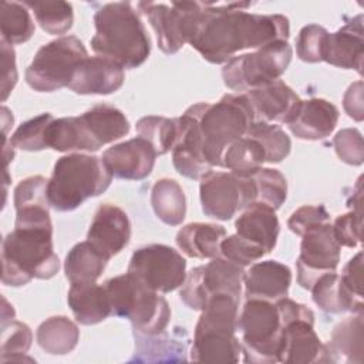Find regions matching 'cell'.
I'll return each mask as SVG.
<instances>
[{
	"label": "cell",
	"mask_w": 364,
	"mask_h": 364,
	"mask_svg": "<svg viewBox=\"0 0 364 364\" xmlns=\"http://www.w3.org/2000/svg\"><path fill=\"white\" fill-rule=\"evenodd\" d=\"M226 237L223 226L216 223H188L176 233L178 247L189 257L213 259L220 255V243Z\"/></svg>",
	"instance_id": "29"
},
{
	"label": "cell",
	"mask_w": 364,
	"mask_h": 364,
	"mask_svg": "<svg viewBox=\"0 0 364 364\" xmlns=\"http://www.w3.org/2000/svg\"><path fill=\"white\" fill-rule=\"evenodd\" d=\"M33 334L27 324L10 320L1 324V361H21L31 347Z\"/></svg>",
	"instance_id": "40"
},
{
	"label": "cell",
	"mask_w": 364,
	"mask_h": 364,
	"mask_svg": "<svg viewBox=\"0 0 364 364\" xmlns=\"http://www.w3.org/2000/svg\"><path fill=\"white\" fill-rule=\"evenodd\" d=\"M67 301L75 320L84 326L101 323L112 314L104 284L95 282L71 283Z\"/></svg>",
	"instance_id": "27"
},
{
	"label": "cell",
	"mask_w": 364,
	"mask_h": 364,
	"mask_svg": "<svg viewBox=\"0 0 364 364\" xmlns=\"http://www.w3.org/2000/svg\"><path fill=\"white\" fill-rule=\"evenodd\" d=\"M151 205L155 215L166 225L178 226L186 215V198L182 186L171 178L158 179L151 191Z\"/></svg>",
	"instance_id": "32"
},
{
	"label": "cell",
	"mask_w": 364,
	"mask_h": 364,
	"mask_svg": "<svg viewBox=\"0 0 364 364\" xmlns=\"http://www.w3.org/2000/svg\"><path fill=\"white\" fill-rule=\"evenodd\" d=\"M246 136L256 139L264 149L266 162L277 164L282 162L291 149V141L289 135L276 124L255 121Z\"/></svg>",
	"instance_id": "38"
},
{
	"label": "cell",
	"mask_w": 364,
	"mask_h": 364,
	"mask_svg": "<svg viewBox=\"0 0 364 364\" xmlns=\"http://www.w3.org/2000/svg\"><path fill=\"white\" fill-rule=\"evenodd\" d=\"M1 262L6 286H24L34 277L51 279L60 269L53 228H14L3 239Z\"/></svg>",
	"instance_id": "4"
},
{
	"label": "cell",
	"mask_w": 364,
	"mask_h": 364,
	"mask_svg": "<svg viewBox=\"0 0 364 364\" xmlns=\"http://www.w3.org/2000/svg\"><path fill=\"white\" fill-rule=\"evenodd\" d=\"M80 148L78 151H98L129 132V121L114 105L97 104L84 114L75 117Z\"/></svg>",
	"instance_id": "17"
},
{
	"label": "cell",
	"mask_w": 364,
	"mask_h": 364,
	"mask_svg": "<svg viewBox=\"0 0 364 364\" xmlns=\"http://www.w3.org/2000/svg\"><path fill=\"white\" fill-rule=\"evenodd\" d=\"M283 320L274 301L247 299L237 320L242 334V353L246 363H280Z\"/></svg>",
	"instance_id": "8"
},
{
	"label": "cell",
	"mask_w": 364,
	"mask_h": 364,
	"mask_svg": "<svg viewBox=\"0 0 364 364\" xmlns=\"http://www.w3.org/2000/svg\"><path fill=\"white\" fill-rule=\"evenodd\" d=\"M88 57L75 36L58 37L38 48L26 70L27 84L38 92H53L68 87L75 67Z\"/></svg>",
	"instance_id": "10"
},
{
	"label": "cell",
	"mask_w": 364,
	"mask_h": 364,
	"mask_svg": "<svg viewBox=\"0 0 364 364\" xmlns=\"http://www.w3.org/2000/svg\"><path fill=\"white\" fill-rule=\"evenodd\" d=\"M343 107L350 118H353L357 122L363 121L364 111H363V81L361 80L353 82L347 88L343 98Z\"/></svg>",
	"instance_id": "49"
},
{
	"label": "cell",
	"mask_w": 364,
	"mask_h": 364,
	"mask_svg": "<svg viewBox=\"0 0 364 364\" xmlns=\"http://www.w3.org/2000/svg\"><path fill=\"white\" fill-rule=\"evenodd\" d=\"M223 168L239 176H252L266 162L263 146L250 136L233 141L223 152Z\"/></svg>",
	"instance_id": "34"
},
{
	"label": "cell",
	"mask_w": 364,
	"mask_h": 364,
	"mask_svg": "<svg viewBox=\"0 0 364 364\" xmlns=\"http://www.w3.org/2000/svg\"><path fill=\"white\" fill-rule=\"evenodd\" d=\"M252 3H199L188 43L209 63L223 64L246 48H260L287 40L289 18L283 14H255Z\"/></svg>",
	"instance_id": "1"
},
{
	"label": "cell",
	"mask_w": 364,
	"mask_h": 364,
	"mask_svg": "<svg viewBox=\"0 0 364 364\" xmlns=\"http://www.w3.org/2000/svg\"><path fill=\"white\" fill-rule=\"evenodd\" d=\"M364 58V31L363 16H355L351 21L344 24L336 33L328 34L327 50L324 61L328 64L363 73Z\"/></svg>",
	"instance_id": "23"
},
{
	"label": "cell",
	"mask_w": 364,
	"mask_h": 364,
	"mask_svg": "<svg viewBox=\"0 0 364 364\" xmlns=\"http://www.w3.org/2000/svg\"><path fill=\"white\" fill-rule=\"evenodd\" d=\"M1 40L9 44H21L34 34V21L26 4L16 1H1L0 4Z\"/></svg>",
	"instance_id": "35"
},
{
	"label": "cell",
	"mask_w": 364,
	"mask_h": 364,
	"mask_svg": "<svg viewBox=\"0 0 364 364\" xmlns=\"http://www.w3.org/2000/svg\"><path fill=\"white\" fill-rule=\"evenodd\" d=\"M108 259H105L88 240L77 243L64 262L65 277L70 283L97 282L102 274Z\"/></svg>",
	"instance_id": "33"
},
{
	"label": "cell",
	"mask_w": 364,
	"mask_h": 364,
	"mask_svg": "<svg viewBox=\"0 0 364 364\" xmlns=\"http://www.w3.org/2000/svg\"><path fill=\"white\" fill-rule=\"evenodd\" d=\"M138 9L149 20L156 34L158 47L165 54H175L188 43L199 3L173 1L171 6H166L164 3L141 1Z\"/></svg>",
	"instance_id": "16"
},
{
	"label": "cell",
	"mask_w": 364,
	"mask_h": 364,
	"mask_svg": "<svg viewBox=\"0 0 364 364\" xmlns=\"http://www.w3.org/2000/svg\"><path fill=\"white\" fill-rule=\"evenodd\" d=\"M1 118H3V134H4V138H6L7 129H9V127L13 124V115L10 114L9 108L1 107Z\"/></svg>",
	"instance_id": "50"
},
{
	"label": "cell",
	"mask_w": 364,
	"mask_h": 364,
	"mask_svg": "<svg viewBox=\"0 0 364 364\" xmlns=\"http://www.w3.org/2000/svg\"><path fill=\"white\" fill-rule=\"evenodd\" d=\"M236 235L270 253L277 242L280 225L273 208L263 202H253L243 209L235 223Z\"/></svg>",
	"instance_id": "25"
},
{
	"label": "cell",
	"mask_w": 364,
	"mask_h": 364,
	"mask_svg": "<svg viewBox=\"0 0 364 364\" xmlns=\"http://www.w3.org/2000/svg\"><path fill=\"white\" fill-rule=\"evenodd\" d=\"M252 179L257 189L256 200L269 205L274 210L284 203L287 198V182L280 171L262 166L252 175Z\"/></svg>",
	"instance_id": "39"
},
{
	"label": "cell",
	"mask_w": 364,
	"mask_h": 364,
	"mask_svg": "<svg viewBox=\"0 0 364 364\" xmlns=\"http://www.w3.org/2000/svg\"><path fill=\"white\" fill-rule=\"evenodd\" d=\"M338 115L337 107L327 100L309 98L301 101L296 118L289 124V129L299 139L320 141L334 131Z\"/></svg>",
	"instance_id": "26"
},
{
	"label": "cell",
	"mask_w": 364,
	"mask_h": 364,
	"mask_svg": "<svg viewBox=\"0 0 364 364\" xmlns=\"http://www.w3.org/2000/svg\"><path fill=\"white\" fill-rule=\"evenodd\" d=\"M274 303L284 324L280 363H328L326 346L314 331V313L287 296Z\"/></svg>",
	"instance_id": "11"
},
{
	"label": "cell",
	"mask_w": 364,
	"mask_h": 364,
	"mask_svg": "<svg viewBox=\"0 0 364 364\" xmlns=\"http://www.w3.org/2000/svg\"><path fill=\"white\" fill-rule=\"evenodd\" d=\"M178 119L179 135L172 149V164L178 173L189 179H200L212 168L203 156L196 121L188 111L178 117Z\"/></svg>",
	"instance_id": "22"
},
{
	"label": "cell",
	"mask_w": 364,
	"mask_h": 364,
	"mask_svg": "<svg viewBox=\"0 0 364 364\" xmlns=\"http://www.w3.org/2000/svg\"><path fill=\"white\" fill-rule=\"evenodd\" d=\"M111 313L128 318L135 331L146 336L162 334L171 320L168 301L129 273L104 283Z\"/></svg>",
	"instance_id": "7"
},
{
	"label": "cell",
	"mask_w": 364,
	"mask_h": 364,
	"mask_svg": "<svg viewBox=\"0 0 364 364\" xmlns=\"http://www.w3.org/2000/svg\"><path fill=\"white\" fill-rule=\"evenodd\" d=\"M36 338L40 348L47 354L64 355L75 348L80 330L68 317L53 316L38 326Z\"/></svg>",
	"instance_id": "31"
},
{
	"label": "cell",
	"mask_w": 364,
	"mask_h": 364,
	"mask_svg": "<svg viewBox=\"0 0 364 364\" xmlns=\"http://www.w3.org/2000/svg\"><path fill=\"white\" fill-rule=\"evenodd\" d=\"M250 104L255 121L290 124L301 105L300 97L282 80L243 92Z\"/></svg>",
	"instance_id": "18"
},
{
	"label": "cell",
	"mask_w": 364,
	"mask_h": 364,
	"mask_svg": "<svg viewBox=\"0 0 364 364\" xmlns=\"http://www.w3.org/2000/svg\"><path fill=\"white\" fill-rule=\"evenodd\" d=\"M343 286L357 300H363V252L348 260L340 274Z\"/></svg>",
	"instance_id": "47"
},
{
	"label": "cell",
	"mask_w": 364,
	"mask_h": 364,
	"mask_svg": "<svg viewBox=\"0 0 364 364\" xmlns=\"http://www.w3.org/2000/svg\"><path fill=\"white\" fill-rule=\"evenodd\" d=\"M291 55L293 48L287 40H277L253 53L235 55L222 70L223 82L239 94L263 87L279 80L287 70Z\"/></svg>",
	"instance_id": "9"
},
{
	"label": "cell",
	"mask_w": 364,
	"mask_h": 364,
	"mask_svg": "<svg viewBox=\"0 0 364 364\" xmlns=\"http://www.w3.org/2000/svg\"><path fill=\"white\" fill-rule=\"evenodd\" d=\"M340 249L341 246L334 237L330 222L306 230L301 235L300 255L296 264L299 284L310 290L320 276L336 272L340 262Z\"/></svg>",
	"instance_id": "15"
},
{
	"label": "cell",
	"mask_w": 364,
	"mask_h": 364,
	"mask_svg": "<svg viewBox=\"0 0 364 364\" xmlns=\"http://www.w3.org/2000/svg\"><path fill=\"white\" fill-rule=\"evenodd\" d=\"M330 222V215L323 205H304L294 210L287 220L289 229L301 236L306 230Z\"/></svg>",
	"instance_id": "45"
},
{
	"label": "cell",
	"mask_w": 364,
	"mask_h": 364,
	"mask_svg": "<svg viewBox=\"0 0 364 364\" xmlns=\"http://www.w3.org/2000/svg\"><path fill=\"white\" fill-rule=\"evenodd\" d=\"M94 24L95 36L91 38V48L97 55L128 70L139 67L149 57V36L131 3L104 4L94 14Z\"/></svg>",
	"instance_id": "2"
},
{
	"label": "cell",
	"mask_w": 364,
	"mask_h": 364,
	"mask_svg": "<svg viewBox=\"0 0 364 364\" xmlns=\"http://www.w3.org/2000/svg\"><path fill=\"white\" fill-rule=\"evenodd\" d=\"M310 290L313 301L327 313H363V300L347 291L336 272L320 276Z\"/></svg>",
	"instance_id": "30"
},
{
	"label": "cell",
	"mask_w": 364,
	"mask_h": 364,
	"mask_svg": "<svg viewBox=\"0 0 364 364\" xmlns=\"http://www.w3.org/2000/svg\"><path fill=\"white\" fill-rule=\"evenodd\" d=\"M328 31L318 24H307L304 26L296 41V53L301 61L306 63H320L324 61Z\"/></svg>",
	"instance_id": "42"
},
{
	"label": "cell",
	"mask_w": 364,
	"mask_h": 364,
	"mask_svg": "<svg viewBox=\"0 0 364 364\" xmlns=\"http://www.w3.org/2000/svg\"><path fill=\"white\" fill-rule=\"evenodd\" d=\"M129 237L131 223L128 215L117 205H100L90 225L87 240L109 260L128 245Z\"/></svg>",
	"instance_id": "20"
},
{
	"label": "cell",
	"mask_w": 364,
	"mask_h": 364,
	"mask_svg": "<svg viewBox=\"0 0 364 364\" xmlns=\"http://www.w3.org/2000/svg\"><path fill=\"white\" fill-rule=\"evenodd\" d=\"M156 156L151 142L136 136L108 148L101 158L112 176L141 181L152 172Z\"/></svg>",
	"instance_id": "19"
},
{
	"label": "cell",
	"mask_w": 364,
	"mask_h": 364,
	"mask_svg": "<svg viewBox=\"0 0 364 364\" xmlns=\"http://www.w3.org/2000/svg\"><path fill=\"white\" fill-rule=\"evenodd\" d=\"M361 225L363 218L354 212L337 216L331 226L338 245L346 247H355L361 240Z\"/></svg>",
	"instance_id": "46"
},
{
	"label": "cell",
	"mask_w": 364,
	"mask_h": 364,
	"mask_svg": "<svg viewBox=\"0 0 364 364\" xmlns=\"http://www.w3.org/2000/svg\"><path fill=\"white\" fill-rule=\"evenodd\" d=\"M337 156L348 165H361L364 161L363 135L357 128H344L333 139Z\"/></svg>",
	"instance_id": "44"
},
{
	"label": "cell",
	"mask_w": 364,
	"mask_h": 364,
	"mask_svg": "<svg viewBox=\"0 0 364 364\" xmlns=\"http://www.w3.org/2000/svg\"><path fill=\"white\" fill-rule=\"evenodd\" d=\"M54 117L50 112L40 114L23 122L11 135L9 142L23 151H43L47 149L46 131Z\"/></svg>",
	"instance_id": "41"
},
{
	"label": "cell",
	"mask_w": 364,
	"mask_h": 364,
	"mask_svg": "<svg viewBox=\"0 0 364 364\" xmlns=\"http://www.w3.org/2000/svg\"><path fill=\"white\" fill-rule=\"evenodd\" d=\"M128 273L158 293H169L183 284L186 260L171 246L148 245L132 253Z\"/></svg>",
	"instance_id": "14"
},
{
	"label": "cell",
	"mask_w": 364,
	"mask_h": 364,
	"mask_svg": "<svg viewBox=\"0 0 364 364\" xmlns=\"http://www.w3.org/2000/svg\"><path fill=\"white\" fill-rule=\"evenodd\" d=\"M264 250L249 243L247 240L242 239L239 235H230L226 236L220 243V255L222 257L240 264V266H249L253 264L256 260L262 259L264 256Z\"/></svg>",
	"instance_id": "43"
},
{
	"label": "cell",
	"mask_w": 364,
	"mask_h": 364,
	"mask_svg": "<svg viewBox=\"0 0 364 364\" xmlns=\"http://www.w3.org/2000/svg\"><path fill=\"white\" fill-rule=\"evenodd\" d=\"M196 121L202 151L210 168L223 166L225 149L246 136L255 115L245 94H226L218 102H198L186 109Z\"/></svg>",
	"instance_id": "3"
},
{
	"label": "cell",
	"mask_w": 364,
	"mask_h": 364,
	"mask_svg": "<svg viewBox=\"0 0 364 364\" xmlns=\"http://www.w3.org/2000/svg\"><path fill=\"white\" fill-rule=\"evenodd\" d=\"M136 132L155 148L156 155L172 151L179 135V119L166 117H144L136 122Z\"/></svg>",
	"instance_id": "36"
},
{
	"label": "cell",
	"mask_w": 364,
	"mask_h": 364,
	"mask_svg": "<svg viewBox=\"0 0 364 364\" xmlns=\"http://www.w3.org/2000/svg\"><path fill=\"white\" fill-rule=\"evenodd\" d=\"M36 17L40 27L48 33L65 34L74 21L73 6L67 1H26L24 3Z\"/></svg>",
	"instance_id": "37"
},
{
	"label": "cell",
	"mask_w": 364,
	"mask_h": 364,
	"mask_svg": "<svg viewBox=\"0 0 364 364\" xmlns=\"http://www.w3.org/2000/svg\"><path fill=\"white\" fill-rule=\"evenodd\" d=\"M199 181L202 210L209 218L229 220L257 199L252 176H239L230 171H209Z\"/></svg>",
	"instance_id": "13"
},
{
	"label": "cell",
	"mask_w": 364,
	"mask_h": 364,
	"mask_svg": "<svg viewBox=\"0 0 364 364\" xmlns=\"http://www.w3.org/2000/svg\"><path fill=\"white\" fill-rule=\"evenodd\" d=\"M1 67H3V80H1V101H6L11 90L17 82V68H16V53L11 44L1 40Z\"/></svg>",
	"instance_id": "48"
},
{
	"label": "cell",
	"mask_w": 364,
	"mask_h": 364,
	"mask_svg": "<svg viewBox=\"0 0 364 364\" xmlns=\"http://www.w3.org/2000/svg\"><path fill=\"white\" fill-rule=\"evenodd\" d=\"M291 283V270L277 260L257 262L245 273V296L276 301L286 297Z\"/></svg>",
	"instance_id": "24"
},
{
	"label": "cell",
	"mask_w": 364,
	"mask_h": 364,
	"mask_svg": "<svg viewBox=\"0 0 364 364\" xmlns=\"http://www.w3.org/2000/svg\"><path fill=\"white\" fill-rule=\"evenodd\" d=\"M112 175L102 158L70 154L57 159L47 185L50 206L58 212L74 210L88 198L104 193Z\"/></svg>",
	"instance_id": "6"
},
{
	"label": "cell",
	"mask_w": 364,
	"mask_h": 364,
	"mask_svg": "<svg viewBox=\"0 0 364 364\" xmlns=\"http://www.w3.org/2000/svg\"><path fill=\"white\" fill-rule=\"evenodd\" d=\"M239 301L230 294H215L208 300L195 327L191 360L223 364L239 361L242 353V344L236 337Z\"/></svg>",
	"instance_id": "5"
},
{
	"label": "cell",
	"mask_w": 364,
	"mask_h": 364,
	"mask_svg": "<svg viewBox=\"0 0 364 364\" xmlns=\"http://www.w3.org/2000/svg\"><path fill=\"white\" fill-rule=\"evenodd\" d=\"M245 269L222 256L193 267L181 286V300L192 310H202L215 294H230L240 300Z\"/></svg>",
	"instance_id": "12"
},
{
	"label": "cell",
	"mask_w": 364,
	"mask_h": 364,
	"mask_svg": "<svg viewBox=\"0 0 364 364\" xmlns=\"http://www.w3.org/2000/svg\"><path fill=\"white\" fill-rule=\"evenodd\" d=\"M125 80L124 68L105 57H87L74 70L68 88L80 95H108Z\"/></svg>",
	"instance_id": "21"
},
{
	"label": "cell",
	"mask_w": 364,
	"mask_h": 364,
	"mask_svg": "<svg viewBox=\"0 0 364 364\" xmlns=\"http://www.w3.org/2000/svg\"><path fill=\"white\" fill-rule=\"evenodd\" d=\"M363 313H353L338 323L326 346L328 363H363Z\"/></svg>",
	"instance_id": "28"
}]
</instances>
